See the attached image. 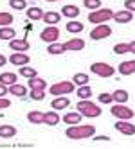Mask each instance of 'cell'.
I'll return each mask as SVG.
<instances>
[{"label": "cell", "instance_id": "obj_30", "mask_svg": "<svg viewBox=\"0 0 135 149\" xmlns=\"http://www.w3.org/2000/svg\"><path fill=\"white\" fill-rule=\"evenodd\" d=\"M76 93H78L79 99H90L92 97V88L88 86V84H83V86H78Z\"/></svg>", "mask_w": 135, "mask_h": 149}, {"label": "cell", "instance_id": "obj_34", "mask_svg": "<svg viewBox=\"0 0 135 149\" xmlns=\"http://www.w3.org/2000/svg\"><path fill=\"white\" fill-rule=\"evenodd\" d=\"M9 6H11V9H15V11H25L27 9L25 0H9Z\"/></svg>", "mask_w": 135, "mask_h": 149}, {"label": "cell", "instance_id": "obj_6", "mask_svg": "<svg viewBox=\"0 0 135 149\" xmlns=\"http://www.w3.org/2000/svg\"><path fill=\"white\" fill-rule=\"evenodd\" d=\"M112 115L115 117V119H121V120H132L133 117H135V111L132 108H128V106H124L121 102H115L112 106Z\"/></svg>", "mask_w": 135, "mask_h": 149}, {"label": "cell", "instance_id": "obj_23", "mask_svg": "<svg viewBox=\"0 0 135 149\" xmlns=\"http://www.w3.org/2000/svg\"><path fill=\"white\" fill-rule=\"evenodd\" d=\"M9 93L11 95H15V97H25L27 95V88L24 86V84H18V83H15V84H11V86H9Z\"/></svg>", "mask_w": 135, "mask_h": 149}, {"label": "cell", "instance_id": "obj_40", "mask_svg": "<svg viewBox=\"0 0 135 149\" xmlns=\"http://www.w3.org/2000/svg\"><path fill=\"white\" fill-rule=\"evenodd\" d=\"M124 7H126L128 11L135 13V0H124Z\"/></svg>", "mask_w": 135, "mask_h": 149}, {"label": "cell", "instance_id": "obj_18", "mask_svg": "<svg viewBox=\"0 0 135 149\" xmlns=\"http://www.w3.org/2000/svg\"><path fill=\"white\" fill-rule=\"evenodd\" d=\"M81 119H83V115L76 110V111H70V113H65L63 115V119H61V120H63L65 124H69V126H74V124H79L81 122Z\"/></svg>", "mask_w": 135, "mask_h": 149}, {"label": "cell", "instance_id": "obj_25", "mask_svg": "<svg viewBox=\"0 0 135 149\" xmlns=\"http://www.w3.org/2000/svg\"><path fill=\"white\" fill-rule=\"evenodd\" d=\"M43 119H45V113L43 111L34 110V111H29L27 113V120L31 124H43Z\"/></svg>", "mask_w": 135, "mask_h": 149}, {"label": "cell", "instance_id": "obj_13", "mask_svg": "<svg viewBox=\"0 0 135 149\" xmlns=\"http://www.w3.org/2000/svg\"><path fill=\"white\" fill-rule=\"evenodd\" d=\"M112 20H115L117 24H130L132 20H133V13L128 11V9H124V11H117V13H113Z\"/></svg>", "mask_w": 135, "mask_h": 149}, {"label": "cell", "instance_id": "obj_29", "mask_svg": "<svg viewBox=\"0 0 135 149\" xmlns=\"http://www.w3.org/2000/svg\"><path fill=\"white\" fill-rule=\"evenodd\" d=\"M112 95H113V102H121V104H126L128 99H130V95H128L126 90H115Z\"/></svg>", "mask_w": 135, "mask_h": 149}, {"label": "cell", "instance_id": "obj_12", "mask_svg": "<svg viewBox=\"0 0 135 149\" xmlns=\"http://www.w3.org/2000/svg\"><path fill=\"white\" fill-rule=\"evenodd\" d=\"M50 106H52V110L61 111V110H65V108H69V106H70V101H69L67 95H58V97H54V99H52Z\"/></svg>", "mask_w": 135, "mask_h": 149}, {"label": "cell", "instance_id": "obj_33", "mask_svg": "<svg viewBox=\"0 0 135 149\" xmlns=\"http://www.w3.org/2000/svg\"><path fill=\"white\" fill-rule=\"evenodd\" d=\"M15 22V16L11 13H6V11H0V27H6V25H11Z\"/></svg>", "mask_w": 135, "mask_h": 149}, {"label": "cell", "instance_id": "obj_11", "mask_svg": "<svg viewBox=\"0 0 135 149\" xmlns=\"http://www.w3.org/2000/svg\"><path fill=\"white\" fill-rule=\"evenodd\" d=\"M31 61V58L25 54V52H13L11 56H9V63L15 67H24Z\"/></svg>", "mask_w": 135, "mask_h": 149}, {"label": "cell", "instance_id": "obj_35", "mask_svg": "<svg viewBox=\"0 0 135 149\" xmlns=\"http://www.w3.org/2000/svg\"><path fill=\"white\" fill-rule=\"evenodd\" d=\"M45 95H47L45 90H31V92H29V97L33 99V101H43Z\"/></svg>", "mask_w": 135, "mask_h": 149}, {"label": "cell", "instance_id": "obj_26", "mask_svg": "<svg viewBox=\"0 0 135 149\" xmlns=\"http://www.w3.org/2000/svg\"><path fill=\"white\" fill-rule=\"evenodd\" d=\"M16 135V127L11 124H2L0 126V138H13Z\"/></svg>", "mask_w": 135, "mask_h": 149}, {"label": "cell", "instance_id": "obj_19", "mask_svg": "<svg viewBox=\"0 0 135 149\" xmlns=\"http://www.w3.org/2000/svg\"><path fill=\"white\" fill-rule=\"evenodd\" d=\"M0 83L6 84V86H11V84L18 83V76L15 72H2L0 74Z\"/></svg>", "mask_w": 135, "mask_h": 149}, {"label": "cell", "instance_id": "obj_38", "mask_svg": "<svg viewBox=\"0 0 135 149\" xmlns=\"http://www.w3.org/2000/svg\"><path fill=\"white\" fill-rule=\"evenodd\" d=\"M99 102H101V104H112V102H113V95L108 93V92L99 93Z\"/></svg>", "mask_w": 135, "mask_h": 149}, {"label": "cell", "instance_id": "obj_44", "mask_svg": "<svg viewBox=\"0 0 135 149\" xmlns=\"http://www.w3.org/2000/svg\"><path fill=\"white\" fill-rule=\"evenodd\" d=\"M130 52H132V54H135V40L130 41Z\"/></svg>", "mask_w": 135, "mask_h": 149}, {"label": "cell", "instance_id": "obj_5", "mask_svg": "<svg viewBox=\"0 0 135 149\" xmlns=\"http://www.w3.org/2000/svg\"><path fill=\"white\" fill-rule=\"evenodd\" d=\"M90 70H92V74H96V76H99V77H112L113 74H115V68H113L110 63H105V61L92 63Z\"/></svg>", "mask_w": 135, "mask_h": 149}, {"label": "cell", "instance_id": "obj_22", "mask_svg": "<svg viewBox=\"0 0 135 149\" xmlns=\"http://www.w3.org/2000/svg\"><path fill=\"white\" fill-rule=\"evenodd\" d=\"M59 120H61V117L58 115V111H56V110H52V111H47V113H45L43 124H47V126H58V124H59Z\"/></svg>", "mask_w": 135, "mask_h": 149}, {"label": "cell", "instance_id": "obj_16", "mask_svg": "<svg viewBox=\"0 0 135 149\" xmlns=\"http://www.w3.org/2000/svg\"><path fill=\"white\" fill-rule=\"evenodd\" d=\"M27 86L29 90H45L47 88V81L45 79H41V77H29L27 79Z\"/></svg>", "mask_w": 135, "mask_h": 149}, {"label": "cell", "instance_id": "obj_3", "mask_svg": "<svg viewBox=\"0 0 135 149\" xmlns=\"http://www.w3.org/2000/svg\"><path fill=\"white\" fill-rule=\"evenodd\" d=\"M112 18H113V11H112V9L99 7V9H96V11H90L87 20L90 24H94V25H99V24H106L108 20H112Z\"/></svg>", "mask_w": 135, "mask_h": 149}, {"label": "cell", "instance_id": "obj_20", "mask_svg": "<svg viewBox=\"0 0 135 149\" xmlns=\"http://www.w3.org/2000/svg\"><path fill=\"white\" fill-rule=\"evenodd\" d=\"M65 29L69 31V33H72V34H78V33H83L85 25H83V22H79V20H69Z\"/></svg>", "mask_w": 135, "mask_h": 149}, {"label": "cell", "instance_id": "obj_21", "mask_svg": "<svg viewBox=\"0 0 135 149\" xmlns=\"http://www.w3.org/2000/svg\"><path fill=\"white\" fill-rule=\"evenodd\" d=\"M43 22L47 24V25H56L59 20H61V13H56V11H47V13H43Z\"/></svg>", "mask_w": 135, "mask_h": 149}, {"label": "cell", "instance_id": "obj_28", "mask_svg": "<svg viewBox=\"0 0 135 149\" xmlns=\"http://www.w3.org/2000/svg\"><path fill=\"white\" fill-rule=\"evenodd\" d=\"M47 52H49L50 56H59V54H63V52H67V50H65L63 43H58V41H54V43H49Z\"/></svg>", "mask_w": 135, "mask_h": 149}, {"label": "cell", "instance_id": "obj_42", "mask_svg": "<svg viewBox=\"0 0 135 149\" xmlns=\"http://www.w3.org/2000/svg\"><path fill=\"white\" fill-rule=\"evenodd\" d=\"M92 138H94V140H106V142H110V136H105V135H94V136H92Z\"/></svg>", "mask_w": 135, "mask_h": 149}, {"label": "cell", "instance_id": "obj_43", "mask_svg": "<svg viewBox=\"0 0 135 149\" xmlns=\"http://www.w3.org/2000/svg\"><path fill=\"white\" fill-rule=\"evenodd\" d=\"M7 61H9V59H7V58H6L4 54H0V67H4V65H6Z\"/></svg>", "mask_w": 135, "mask_h": 149}, {"label": "cell", "instance_id": "obj_8", "mask_svg": "<svg viewBox=\"0 0 135 149\" xmlns=\"http://www.w3.org/2000/svg\"><path fill=\"white\" fill-rule=\"evenodd\" d=\"M112 34V27L108 24H99L96 25L94 29H92V33H90V38L94 40V41H99V40H105Z\"/></svg>", "mask_w": 135, "mask_h": 149}, {"label": "cell", "instance_id": "obj_31", "mask_svg": "<svg viewBox=\"0 0 135 149\" xmlns=\"http://www.w3.org/2000/svg\"><path fill=\"white\" fill-rule=\"evenodd\" d=\"M20 76L22 77H36L38 76V70L36 68H33V67H27V65H24V67H20Z\"/></svg>", "mask_w": 135, "mask_h": 149}, {"label": "cell", "instance_id": "obj_27", "mask_svg": "<svg viewBox=\"0 0 135 149\" xmlns=\"http://www.w3.org/2000/svg\"><path fill=\"white\" fill-rule=\"evenodd\" d=\"M25 15H27L29 20H41V18H43V11H41L38 6L27 7V9H25Z\"/></svg>", "mask_w": 135, "mask_h": 149}, {"label": "cell", "instance_id": "obj_45", "mask_svg": "<svg viewBox=\"0 0 135 149\" xmlns=\"http://www.w3.org/2000/svg\"><path fill=\"white\" fill-rule=\"evenodd\" d=\"M45 2H59V0H45Z\"/></svg>", "mask_w": 135, "mask_h": 149}, {"label": "cell", "instance_id": "obj_10", "mask_svg": "<svg viewBox=\"0 0 135 149\" xmlns=\"http://www.w3.org/2000/svg\"><path fill=\"white\" fill-rule=\"evenodd\" d=\"M9 49H11L13 52H27L31 49V45H29L27 38H22V40L13 38L11 41H9Z\"/></svg>", "mask_w": 135, "mask_h": 149}, {"label": "cell", "instance_id": "obj_39", "mask_svg": "<svg viewBox=\"0 0 135 149\" xmlns=\"http://www.w3.org/2000/svg\"><path fill=\"white\" fill-rule=\"evenodd\" d=\"M11 106V101H9L7 97H0V110H6Z\"/></svg>", "mask_w": 135, "mask_h": 149}, {"label": "cell", "instance_id": "obj_32", "mask_svg": "<svg viewBox=\"0 0 135 149\" xmlns=\"http://www.w3.org/2000/svg\"><path fill=\"white\" fill-rule=\"evenodd\" d=\"M88 76L87 74H83V72H78V74H74V77H72V81H74V84L76 86H83V84H88Z\"/></svg>", "mask_w": 135, "mask_h": 149}, {"label": "cell", "instance_id": "obj_37", "mask_svg": "<svg viewBox=\"0 0 135 149\" xmlns=\"http://www.w3.org/2000/svg\"><path fill=\"white\" fill-rule=\"evenodd\" d=\"M113 52L115 54H126V52H130V43H115L113 45Z\"/></svg>", "mask_w": 135, "mask_h": 149}, {"label": "cell", "instance_id": "obj_24", "mask_svg": "<svg viewBox=\"0 0 135 149\" xmlns=\"http://www.w3.org/2000/svg\"><path fill=\"white\" fill-rule=\"evenodd\" d=\"M16 36V31L11 25H6V27H0V40L4 41H11Z\"/></svg>", "mask_w": 135, "mask_h": 149}, {"label": "cell", "instance_id": "obj_2", "mask_svg": "<svg viewBox=\"0 0 135 149\" xmlns=\"http://www.w3.org/2000/svg\"><path fill=\"white\" fill-rule=\"evenodd\" d=\"M76 108H78V111L83 117H87V119H94V117H99L101 115V106L96 104V102H92L90 99H81L76 104Z\"/></svg>", "mask_w": 135, "mask_h": 149}, {"label": "cell", "instance_id": "obj_1", "mask_svg": "<svg viewBox=\"0 0 135 149\" xmlns=\"http://www.w3.org/2000/svg\"><path fill=\"white\" fill-rule=\"evenodd\" d=\"M67 138L70 140H83V138H92L96 135V126L92 124H74V126H69L67 131H65Z\"/></svg>", "mask_w": 135, "mask_h": 149}, {"label": "cell", "instance_id": "obj_7", "mask_svg": "<svg viewBox=\"0 0 135 149\" xmlns=\"http://www.w3.org/2000/svg\"><path fill=\"white\" fill-rule=\"evenodd\" d=\"M59 34L61 33H59V29L56 25H47L40 33V38H41V41H45V43H54V41H58Z\"/></svg>", "mask_w": 135, "mask_h": 149}, {"label": "cell", "instance_id": "obj_15", "mask_svg": "<svg viewBox=\"0 0 135 149\" xmlns=\"http://www.w3.org/2000/svg\"><path fill=\"white\" fill-rule=\"evenodd\" d=\"M119 74L121 76H132L135 74V59H128V61H122L119 65Z\"/></svg>", "mask_w": 135, "mask_h": 149}, {"label": "cell", "instance_id": "obj_4", "mask_svg": "<svg viewBox=\"0 0 135 149\" xmlns=\"http://www.w3.org/2000/svg\"><path fill=\"white\" fill-rule=\"evenodd\" d=\"M72 92H76L74 81H58L49 88V93L54 95V97H58V95H69Z\"/></svg>", "mask_w": 135, "mask_h": 149}, {"label": "cell", "instance_id": "obj_17", "mask_svg": "<svg viewBox=\"0 0 135 149\" xmlns=\"http://www.w3.org/2000/svg\"><path fill=\"white\" fill-rule=\"evenodd\" d=\"M61 15H63L65 18H70V20H74L79 16V7L74 6V4H67L61 7Z\"/></svg>", "mask_w": 135, "mask_h": 149}, {"label": "cell", "instance_id": "obj_9", "mask_svg": "<svg viewBox=\"0 0 135 149\" xmlns=\"http://www.w3.org/2000/svg\"><path fill=\"white\" fill-rule=\"evenodd\" d=\"M113 127H115L121 135H126V136L135 135V124L130 122V120H121V119H119L115 124H113Z\"/></svg>", "mask_w": 135, "mask_h": 149}, {"label": "cell", "instance_id": "obj_14", "mask_svg": "<svg viewBox=\"0 0 135 149\" xmlns=\"http://www.w3.org/2000/svg\"><path fill=\"white\" fill-rule=\"evenodd\" d=\"M63 47H65V50H83L85 49V40L83 38H72V40L65 41Z\"/></svg>", "mask_w": 135, "mask_h": 149}, {"label": "cell", "instance_id": "obj_41", "mask_svg": "<svg viewBox=\"0 0 135 149\" xmlns=\"http://www.w3.org/2000/svg\"><path fill=\"white\" fill-rule=\"evenodd\" d=\"M6 93H9V86L0 83V97H6Z\"/></svg>", "mask_w": 135, "mask_h": 149}, {"label": "cell", "instance_id": "obj_36", "mask_svg": "<svg viewBox=\"0 0 135 149\" xmlns=\"http://www.w3.org/2000/svg\"><path fill=\"white\" fill-rule=\"evenodd\" d=\"M83 6L90 11H96V9L101 7V0H83Z\"/></svg>", "mask_w": 135, "mask_h": 149}]
</instances>
